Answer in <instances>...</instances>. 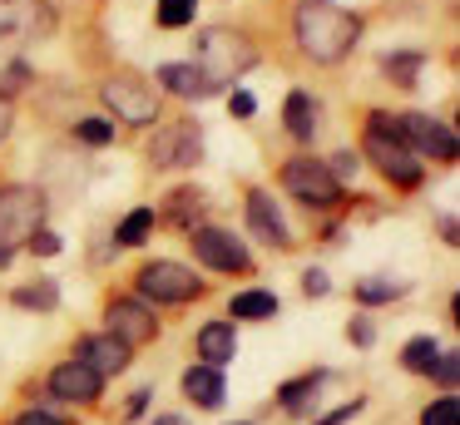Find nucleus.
Segmentation results:
<instances>
[{"label":"nucleus","mask_w":460,"mask_h":425,"mask_svg":"<svg viewBox=\"0 0 460 425\" xmlns=\"http://www.w3.org/2000/svg\"><path fill=\"white\" fill-rule=\"evenodd\" d=\"M292 30H297V45H302V55H307V59L337 65V59L357 45L361 20L347 15V10H337L332 0H307V5L297 10V20H292Z\"/></svg>","instance_id":"nucleus-1"},{"label":"nucleus","mask_w":460,"mask_h":425,"mask_svg":"<svg viewBox=\"0 0 460 425\" xmlns=\"http://www.w3.org/2000/svg\"><path fill=\"white\" fill-rule=\"evenodd\" d=\"M252 59H258L252 55V40L238 35V30H203V35L193 40V69L203 75L208 94L223 84H233L243 69H252Z\"/></svg>","instance_id":"nucleus-2"},{"label":"nucleus","mask_w":460,"mask_h":425,"mask_svg":"<svg viewBox=\"0 0 460 425\" xmlns=\"http://www.w3.org/2000/svg\"><path fill=\"white\" fill-rule=\"evenodd\" d=\"M367 158L396 188H416L420 183V158L406 148V138H401V128H396L391 114H371L367 119Z\"/></svg>","instance_id":"nucleus-3"},{"label":"nucleus","mask_w":460,"mask_h":425,"mask_svg":"<svg viewBox=\"0 0 460 425\" xmlns=\"http://www.w3.org/2000/svg\"><path fill=\"white\" fill-rule=\"evenodd\" d=\"M45 227V193L31 183L0 188V247L31 243V233Z\"/></svg>","instance_id":"nucleus-4"},{"label":"nucleus","mask_w":460,"mask_h":425,"mask_svg":"<svg viewBox=\"0 0 460 425\" xmlns=\"http://www.w3.org/2000/svg\"><path fill=\"white\" fill-rule=\"evenodd\" d=\"M134 287H139L149 302H164V306L193 302V297L203 292V282L189 272V267H179V262H144L139 277H134Z\"/></svg>","instance_id":"nucleus-5"},{"label":"nucleus","mask_w":460,"mask_h":425,"mask_svg":"<svg viewBox=\"0 0 460 425\" xmlns=\"http://www.w3.org/2000/svg\"><path fill=\"white\" fill-rule=\"evenodd\" d=\"M282 188H288L297 203H312V208H327L341 198V183L332 178L327 164H317V158H292V164H282Z\"/></svg>","instance_id":"nucleus-6"},{"label":"nucleus","mask_w":460,"mask_h":425,"mask_svg":"<svg viewBox=\"0 0 460 425\" xmlns=\"http://www.w3.org/2000/svg\"><path fill=\"white\" fill-rule=\"evenodd\" d=\"M104 104H110L124 124H134V128H144V124L159 119V94H154L144 79H134V75H114L110 84H104Z\"/></svg>","instance_id":"nucleus-7"},{"label":"nucleus","mask_w":460,"mask_h":425,"mask_svg":"<svg viewBox=\"0 0 460 425\" xmlns=\"http://www.w3.org/2000/svg\"><path fill=\"white\" fill-rule=\"evenodd\" d=\"M396 128H401V138H406V148H416V154H426V158H440V164H456V154H460L456 128H446L440 119H430V114H401Z\"/></svg>","instance_id":"nucleus-8"},{"label":"nucleus","mask_w":460,"mask_h":425,"mask_svg":"<svg viewBox=\"0 0 460 425\" xmlns=\"http://www.w3.org/2000/svg\"><path fill=\"white\" fill-rule=\"evenodd\" d=\"M199 154H203V134H199V124H189V119L159 128V134L149 138V164L154 168H193Z\"/></svg>","instance_id":"nucleus-9"},{"label":"nucleus","mask_w":460,"mask_h":425,"mask_svg":"<svg viewBox=\"0 0 460 425\" xmlns=\"http://www.w3.org/2000/svg\"><path fill=\"white\" fill-rule=\"evenodd\" d=\"M50 25H55V10L45 0H0V45L50 35Z\"/></svg>","instance_id":"nucleus-10"},{"label":"nucleus","mask_w":460,"mask_h":425,"mask_svg":"<svg viewBox=\"0 0 460 425\" xmlns=\"http://www.w3.org/2000/svg\"><path fill=\"white\" fill-rule=\"evenodd\" d=\"M104 326H110V336H119L124 346L154 341V336H159V316L144 302H134V297H114V302L104 306Z\"/></svg>","instance_id":"nucleus-11"},{"label":"nucleus","mask_w":460,"mask_h":425,"mask_svg":"<svg viewBox=\"0 0 460 425\" xmlns=\"http://www.w3.org/2000/svg\"><path fill=\"white\" fill-rule=\"evenodd\" d=\"M193 252H199V262H208L213 272H248V247L238 243L233 233H223V227H193Z\"/></svg>","instance_id":"nucleus-12"},{"label":"nucleus","mask_w":460,"mask_h":425,"mask_svg":"<svg viewBox=\"0 0 460 425\" xmlns=\"http://www.w3.org/2000/svg\"><path fill=\"white\" fill-rule=\"evenodd\" d=\"M100 391H104V376L94 371V366H84L80 356H75V361H60L50 371V395H60V401H70V405H94Z\"/></svg>","instance_id":"nucleus-13"},{"label":"nucleus","mask_w":460,"mask_h":425,"mask_svg":"<svg viewBox=\"0 0 460 425\" xmlns=\"http://www.w3.org/2000/svg\"><path fill=\"white\" fill-rule=\"evenodd\" d=\"M129 351H134V346H124L119 336H110V332H104V336H84V341H80V361L94 366L100 376L124 371V366H129Z\"/></svg>","instance_id":"nucleus-14"},{"label":"nucleus","mask_w":460,"mask_h":425,"mask_svg":"<svg viewBox=\"0 0 460 425\" xmlns=\"http://www.w3.org/2000/svg\"><path fill=\"white\" fill-rule=\"evenodd\" d=\"M248 223H252V233H258L262 243H272V247H288L292 243L288 223H282V213L272 208V198L262 193V188H252V193H248Z\"/></svg>","instance_id":"nucleus-15"},{"label":"nucleus","mask_w":460,"mask_h":425,"mask_svg":"<svg viewBox=\"0 0 460 425\" xmlns=\"http://www.w3.org/2000/svg\"><path fill=\"white\" fill-rule=\"evenodd\" d=\"M233 351H238V326L233 322H203L199 326V356H203V366H228L233 361Z\"/></svg>","instance_id":"nucleus-16"},{"label":"nucleus","mask_w":460,"mask_h":425,"mask_svg":"<svg viewBox=\"0 0 460 425\" xmlns=\"http://www.w3.org/2000/svg\"><path fill=\"white\" fill-rule=\"evenodd\" d=\"M183 395H189L193 405H199V411H218L223 405V371L218 366H189V371H183Z\"/></svg>","instance_id":"nucleus-17"},{"label":"nucleus","mask_w":460,"mask_h":425,"mask_svg":"<svg viewBox=\"0 0 460 425\" xmlns=\"http://www.w3.org/2000/svg\"><path fill=\"white\" fill-rule=\"evenodd\" d=\"M282 124H288L292 138H312L317 134V104H312L307 89H292L288 104H282Z\"/></svg>","instance_id":"nucleus-18"},{"label":"nucleus","mask_w":460,"mask_h":425,"mask_svg":"<svg viewBox=\"0 0 460 425\" xmlns=\"http://www.w3.org/2000/svg\"><path fill=\"white\" fill-rule=\"evenodd\" d=\"M327 381H332L327 371H307L302 381H288V385H282V391H278V405H282L288 415H302V411H307V401H312V395H317Z\"/></svg>","instance_id":"nucleus-19"},{"label":"nucleus","mask_w":460,"mask_h":425,"mask_svg":"<svg viewBox=\"0 0 460 425\" xmlns=\"http://www.w3.org/2000/svg\"><path fill=\"white\" fill-rule=\"evenodd\" d=\"M159 89H169V94H179V99H203L208 94V84H203V75L193 65H164L159 69Z\"/></svg>","instance_id":"nucleus-20"},{"label":"nucleus","mask_w":460,"mask_h":425,"mask_svg":"<svg viewBox=\"0 0 460 425\" xmlns=\"http://www.w3.org/2000/svg\"><path fill=\"white\" fill-rule=\"evenodd\" d=\"M199 213H203L199 188H179V193H169V203H164V223L169 227H199Z\"/></svg>","instance_id":"nucleus-21"},{"label":"nucleus","mask_w":460,"mask_h":425,"mask_svg":"<svg viewBox=\"0 0 460 425\" xmlns=\"http://www.w3.org/2000/svg\"><path fill=\"white\" fill-rule=\"evenodd\" d=\"M396 297H406V282H396V277H361L357 282V302H367V306L396 302Z\"/></svg>","instance_id":"nucleus-22"},{"label":"nucleus","mask_w":460,"mask_h":425,"mask_svg":"<svg viewBox=\"0 0 460 425\" xmlns=\"http://www.w3.org/2000/svg\"><path fill=\"white\" fill-rule=\"evenodd\" d=\"M154 223H159V213H154V208H134V213L119 223V233H114V243H119V247H139L144 237L154 233Z\"/></svg>","instance_id":"nucleus-23"},{"label":"nucleus","mask_w":460,"mask_h":425,"mask_svg":"<svg viewBox=\"0 0 460 425\" xmlns=\"http://www.w3.org/2000/svg\"><path fill=\"white\" fill-rule=\"evenodd\" d=\"M233 316H238V322L278 316V297H272V292H238V297H233Z\"/></svg>","instance_id":"nucleus-24"},{"label":"nucleus","mask_w":460,"mask_h":425,"mask_svg":"<svg viewBox=\"0 0 460 425\" xmlns=\"http://www.w3.org/2000/svg\"><path fill=\"white\" fill-rule=\"evenodd\" d=\"M55 302H60V287H55V282L15 287V306H25V312H55Z\"/></svg>","instance_id":"nucleus-25"},{"label":"nucleus","mask_w":460,"mask_h":425,"mask_svg":"<svg viewBox=\"0 0 460 425\" xmlns=\"http://www.w3.org/2000/svg\"><path fill=\"white\" fill-rule=\"evenodd\" d=\"M436 336H416V341H406L401 346V366H406V371H416V376H426L430 366H436Z\"/></svg>","instance_id":"nucleus-26"},{"label":"nucleus","mask_w":460,"mask_h":425,"mask_svg":"<svg viewBox=\"0 0 460 425\" xmlns=\"http://www.w3.org/2000/svg\"><path fill=\"white\" fill-rule=\"evenodd\" d=\"M416 69H420V49H401V55H386V75L396 79L401 89L416 84Z\"/></svg>","instance_id":"nucleus-27"},{"label":"nucleus","mask_w":460,"mask_h":425,"mask_svg":"<svg viewBox=\"0 0 460 425\" xmlns=\"http://www.w3.org/2000/svg\"><path fill=\"white\" fill-rule=\"evenodd\" d=\"M193 5H199V0H159L154 20H159L164 30H179V25H189V20H193Z\"/></svg>","instance_id":"nucleus-28"},{"label":"nucleus","mask_w":460,"mask_h":425,"mask_svg":"<svg viewBox=\"0 0 460 425\" xmlns=\"http://www.w3.org/2000/svg\"><path fill=\"white\" fill-rule=\"evenodd\" d=\"M75 138L104 148V144H114V124H104V119H80V124H75Z\"/></svg>","instance_id":"nucleus-29"},{"label":"nucleus","mask_w":460,"mask_h":425,"mask_svg":"<svg viewBox=\"0 0 460 425\" xmlns=\"http://www.w3.org/2000/svg\"><path fill=\"white\" fill-rule=\"evenodd\" d=\"M456 421H460L456 395H440L436 405H426V411H420V425H456Z\"/></svg>","instance_id":"nucleus-30"},{"label":"nucleus","mask_w":460,"mask_h":425,"mask_svg":"<svg viewBox=\"0 0 460 425\" xmlns=\"http://www.w3.org/2000/svg\"><path fill=\"white\" fill-rule=\"evenodd\" d=\"M60 233H50V227H40V233H31V252L35 257H55V252H60Z\"/></svg>","instance_id":"nucleus-31"},{"label":"nucleus","mask_w":460,"mask_h":425,"mask_svg":"<svg viewBox=\"0 0 460 425\" xmlns=\"http://www.w3.org/2000/svg\"><path fill=\"white\" fill-rule=\"evenodd\" d=\"M21 84H31V69H25V65H11L5 75H0V99H5V94H21Z\"/></svg>","instance_id":"nucleus-32"},{"label":"nucleus","mask_w":460,"mask_h":425,"mask_svg":"<svg viewBox=\"0 0 460 425\" xmlns=\"http://www.w3.org/2000/svg\"><path fill=\"white\" fill-rule=\"evenodd\" d=\"M347 341L351 346H371V341H376V332H371L367 316H351V322H347Z\"/></svg>","instance_id":"nucleus-33"},{"label":"nucleus","mask_w":460,"mask_h":425,"mask_svg":"<svg viewBox=\"0 0 460 425\" xmlns=\"http://www.w3.org/2000/svg\"><path fill=\"white\" fill-rule=\"evenodd\" d=\"M430 376H440L446 385H456V376H460V361H456V351L436 356V366H430Z\"/></svg>","instance_id":"nucleus-34"},{"label":"nucleus","mask_w":460,"mask_h":425,"mask_svg":"<svg viewBox=\"0 0 460 425\" xmlns=\"http://www.w3.org/2000/svg\"><path fill=\"white\" fill-rule=\"evenodd\" d=\"M302 292L307 297H327L332 292V282H327V272H317V267H312L307 277H302Z\"/></svg>","instance_id":"nucleus-35"},{"label":"nucleus","mask_w":460,"mask_h":425,"mask_svg":"<svg viewBox=\"0 0 460 425\" xmlns=\"http://www.w3.org/2000/svg\"><path fill=\"white\" fill-rule=\"evenodd\" d=\"M252 109H258V104H252V94H243V89H238V94L228 99V114H233V119H248Z\"/></svg>","instance_id":"nucleus-36"},{"label":"nucleus","mask_w":460,"mask_h":425,"mask_svg":"<svg viewBox=\"0 0 460 425\" xmlns=\"http://www.w3.org/2000/svg\"><path fill=\"white\" fill-rule=\"evenodd\" d=\"M15 425H70V421H55L50 411H40V405H35V411H25V415H21V421H15Z\"/></svg>","instance_id":"nucleus-37"},{"label":"nucleus","mask_w":460,"mask_h":425,"mask_svg":"<svg viewBox=\"0 0 460 425\" xmlns=\"http://www.w3.org/2000/svg\"><path fill=\"white\" fill-rule=\"evenodd\" d=\"M144 405H149V391H134V395H129V405H124V421H139Z\"/></svg>","instance_id":"nucleus-38"},{"label":"nucleus","mask_w":460,"mask_h":425,"mask_svg":"<svg viewBox=\"0 0 460 425\" xmlns=\"http://www.w3.org/2000/svg\"><path fill=\"white\" fill-rule=\"evenodd\" d=\"M357 411H361V401H351V405H341V411H332L327 421H317V425H341V421H351Z\"/></svg>","instance_id":"nucleus-39"},{"label":"nucleus","mask_w":460,"mask_h":425,"mask_svg":"<svg viewBox=\"0 0 460 425\" xmlns=\"http://www.w3.org/2000/svg\"><path fill=\"white\" fill-rule=\"evenodd\" d=\"M11 124H15V114H11V104H5V99H0V144H5V138H11Z\"/></svg>","instance_id":"nucleus-40"},{"label":"nucleus","mask_w":460,"mask_h":425,"mask_svg":"<svg viewBox=\"0 0 460 425\" xmlns=\"http://www.w3.org/2000/svg\"><path fill=\"white\" fill-rule=\"evenodd\" d=\"M154 425H189V421H183V415H159Z\"/></svg>","instance_id":"nucleus-41"},{"label":"nucleus","mask_w":460,"mask_h":425,"mask_svg":"<svg viewBox=\"0 0 460 425\" xmlns=\"http://www.w3.org/2000/svg\"><path fill=\"white\" fill-rule=\"evenodd\" d=\"M11 257H15V247H0V267H11Z\"/></svg>","instance_id":"nucleus-42"},{"label":"nucleus","mask_w":460,"mask_h":425,"mask_svg":"<svg viewBox=\"0 0 460 425\" xmlns=\"http://www.w3.org/2000/svg\"><path fill=\"white\" fill-rule=\"evenodd\" d=\"M238 425H248V421H238Z\"/></svg>","instance_id":"nucleus-43"}]
</instances>
